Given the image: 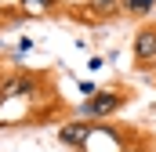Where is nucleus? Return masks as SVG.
Wrapping results in <instances>:
<instances>
[{"label": "nucleus", "instance_id": "nucleus-8", "mask_svg": "<svg viewBox=\"0 0 156 152\" xmlns=\"http://www.w3.org/2000/svg\"><path fill=\"white\" fill-rule=\"evenodd\" d=\"M80 94H83V98H91V94H98V87H94L91 80H80Z\"/></svg>", "mask_w": 156, "mask_h": 152}, {"label": "nucleus", "instance_id": "nucleus-7", "mask_svg": "<svg viewBox=\"0 0 156 152\" xmlns=\"http://www.w3.org/2000/svg\"><path fill=\"white\" fill-rule=\"evenodd\" d=\"M91 7L98 15H113V11H120V0H91Z\"/></svg>", "mask_w": 156, "mask_h": 152}, {"label": "nucleus", "instance_id": "nucleus-5", "mask_svg": "<svg viewBox=\"0 0 156 152\" xmlns=\"http://www.w3.org/2000/svg\"><path fill=\"white\" fill-rule=\"evenodd\" d=\"M153 11H156V0H120L123 18H149Z\"/></svg>", "mask_w": 156, "mask_h": 152}, {"label": "nucleus", "instance_id": "nucleus-3", "mask_svg": "<svg viewBox=\"0 0 156 152\" xmlns=\"http://www.w3.org/2000/svg\"><path fill=\"white\" fill-rule=\"evenodd\" d=\"M91 134H94V123H91V119H80V116L66 119V123L55 130L58 145H66V149H73V152H83V149H87Z\"/></svg>", "mask_w": 156, "mask_h": 152}, {"label": "nucleus", "instance_id": "nucleus-1", "mask_svg": "<svg viewBox=\"0 0 156 152\" xmlns=\"http://www.w3.org/2000/svg\"><path fill=\"white\" fill-rule=\"evenodd\" d=\"M47 73H33V69H11V73L0 76V102H11V98H29L40 102L47 94Z\"/></svg>", "mask_w": 156, "mask_h": 152}, {"label": "nucleus", "instance_id": "nucleus-4", "mask_svg": "<svg viewBox=\"0 0 156 152\" xmlns=\"http://www.w3.org/2000/svg\"><path fill=\"white\" fill-rule=\"evenodd\" d=\"M131 51H134V65L138 69H153L156 65V22L138 26V33L131 40Z\"/></svg>", "mask_w": 156, "mask_h": 152}, {"label": "nucleus", "instance_id": "nucleus-6", "mask_svg": "<svg viewBox=\"0 0 156 152\" xmlns=\"http://www.w3.org/2000/svg\"><path fill=\"white\" fill-rule=\"evenodd\" d=\"M18 7L26 15H47V11H58V0H18Z\"/></svg>", "mask_w": 156, "mask_h": 152}, {"label": "nucleus", "instance_id": "nucleus-2", "mask_svg": "<svg viewBox=\"0 0 156 152\" xmlns=\"http://www.w3.org/2000/svg\"><path fill=\"white\" fill-rule=\"evenodd\" d=\"M134 94L127 91V87H113V91H98V94H91V98H83L76 109H73V116H80V119H91V123H105L109 116H116L127 102H131Z\"/></svg>", "mask_w": 156, "mask_h": 152}]
</instances>
